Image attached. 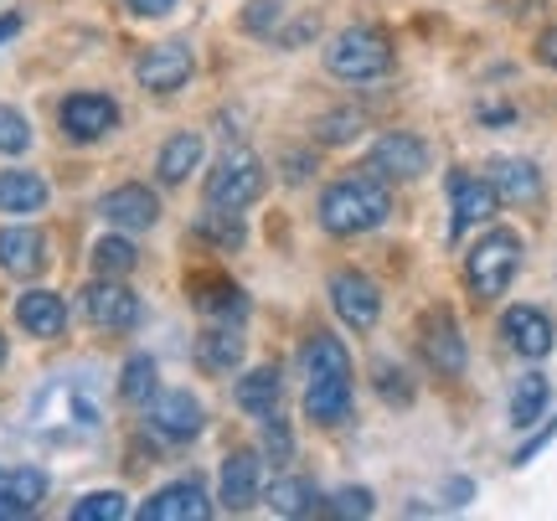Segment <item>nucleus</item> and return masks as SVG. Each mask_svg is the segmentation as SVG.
<instances>
[{"label": "nucleus", "instance_id": "f257e3e1", "mask_svg": "<svg viewBox=\"0 0 557 521\" xmlns=\"http://www.w3.org/2000/svg\"><path fill=\"white\" fill-rule=\"evenodd\" d=\"M393 218V191L387 181L372 176V171H357V176H341L336 186H325L320 197V227L331 238H357V233H372Z\"/></svg>", "mask_w": 557, "mask_h": 521}, {"label": "nucleus", "instance_id": "f03ea898", "mask_svg": "<svg viewBox=\"0 0 557 521\" xmlns=\"http://www.w3.org/2000/svg\"><path fill=\"white\" fill-rule=\"evenodd\" d=\"M305 413L320 423V429H336V423L351 419V357L336 336H320L305 346Z\"/></svg>", "mask_w": 557, "mask_h": 521}, {"label": "nucleus", "instance_id": "7ed1b4c3", "mask_svg": "<svg viewBox=\"0 0 557 521\" xmlns=\"http://www.w3.org/2000/svg\"><path fill=\"white\" fill-rule=\"evenodd\" d=\"M325 67L341 83H377L393 73V41L377 26H346L325 47Z\"/></svg>", "mask_w": 557, "mask_h": 521}, {"label": "nucleus", "instance_id": "20e7f679", "mask_svg": "<svg viewBox=\"0 0 557 521\" xmlns=\"http://www.w3.org/2000/svg\"><path fill=\"white\" fill-rule=\"evenodd\" d=\"M521 269V233L491 227L485 238L465 253V284L475 289V300H500Z\"/></svg>", "mask_w": 557, "mask_h": 521}, {"label": "nucleus", "instance_id": "39448f33", "mask_svg": "<svg viewBox=\"0 0 557 521\" xmlns=\"http://www.w3.org/2000/svg\"><path fill=\"white\" fill-rule=\"evenodd\" d=\"M263 161L253 150H227L212 176H207V207H222V212H243L263 197Z\"/></svg>", "mask_w": 557, "mask_h": 521}, {"label": "nucleus", "instance_id": "423d86ee", "mask_svg": "<svg viewBox=\"0 0 557 521\" xmlns=\"http://www.w3.org/2000/svg\"><path fill=\"white\" fill-rule=\"evenodd\" d=\"M83 315H88V325H99V331H135L139 325V295L135 289H124L120 280H109V274H99V280L83 289Z\"/></svg>", "mask_w": 557, "mask_h": 521}, {"label": "nucleus", "instance_id": "0eeeda50", "mask_svg": "<svg viewBox=\"0 0 557 521\" xmlns=\"http://www.w3.org/2000/svg\"><path fill=\"white\" fill-rule=\"evenodd\" d=\"M367 171L382 181H418L429 171V145L408 135V129H393V135H382L372 145V156H367Z\"/></svg>", "mask_w": 557, "mask_h": 521}, {"label": "nucleus", "instance_id": "6e6552de", "mask_svg": "<svg viewBox=\"0 0 557 521\" xmlns=\"http://www.w3.org/2000/svg\"><path fill=\"white\" fill-rule=\"evenodd\" d=\"M500 336H506V346H511L517 357H527V361L553 357V346H557L553 315L537 310V305H511V310L500 315Z\"/></svg>", "mask_w": 557, "mask_h": 521}, {"label": "nucleus", "instance_id": "1a4fd4ad", "mask_svg": "<svg viewBox=\"0 0 557 521\" xmlns=\"http://www.w3.org/2000/svg\"><path fill=\"white\" fill-rule=\"evenodd\" d=\"M331 305H336L341 325H351V331H372L382 315V295L377 284L367 280V274H357V269H341V274H331Z\"/></svg>", "mask_w": 557, "mask_h": 521}, {"label": "nucleus", "instance_id": "9d476101", "mask_svg": "<svg viewBox=\"0 0 557 521\" xmlns=\"http://www.w3.org/2000/svg\"><path fill=\"white\" fill-rule=\"evenodd\" d=\"M145 413H150V429H156L160 439L171 444H186L201 434V423H207V413H201V402L186 393V387H171V393H156V398L145 402Z\"/></svg>", "mask_w": 557, "mask_h": 521}, {"label": "nucleus", "instance_id": "9b49d317", "mask_svg": "<svg viewBox=\"0 0 557 521\" xmlns=\"http://www.w3.org/2000/svg\"><path fill=\"white\" fill-rule=\"evenodd\" d=\"M191 73H197V62H191V47H181V41H160L135 62V78L150 94H176L191 83Z\"/></svg>", "mask_w": 557, "mask_h": 521}, {"label": "nucleus", "instance_id": "f8f14e48", "mask_svg": "<svg viewBox=\"0 0 557 521\" xmlns=\"http://www.w3.org/2000/svg\"><path fill=\"white\" fill-rule=\"evenodd\" d=\"M114 124H120V103L109 99V94H73V99L62 103V135L78 145L103 140Z\"/></svg>", "mask_w": 557, "mask_h": 521}, {"label": "nucleus", "instance_id": "ddd939ff", "mask_svg": "<svg viewBox=\"0 0 557 521\" xmlns=\"http://www.w3.org/2000/svg\"><path fill=\"white\" fill-rule=\"evenodd\" d=\"M263 496V455L259 449H233L222 460V475H218V501L227 511H248V506Z\"/></svg>", "mask_w": 557, "mask_h": 521}, {"label": "nucleus", "instance_id": "4468645a", "mask_svg": "<svg viewBox=\"0 0 557 521\" xmlns=\"http://www.w3.org/2000/svg\"><path fill=\"white\" fill-rule=\"evenodd\" d=\"M99 212H103V222L120 227V233H145V227H156L160 222V201H156L150 186L124 181V186H114V191L99 201Z\"/></svg>", "mask_w": 557, "mask_h": 521}, {"label": "nucleus", "instance_id": "2eb2a0df", "mask_svg": "<svg viewBox=\"0 0 557 521\" xmlns=\"http://www.w3.org/2000/svg\"><path fill=\"white\" fill-rule=\"evenodd\" d=\"M418 346H423V361L434 367L438 377H459L465 372V336H459V325L449 310H434L429 321H423V336H418Z\"/></svg>", "mask_w": 557, "mask_h": 521}, {"label": "nucleus", "instance_id": "dca6fc26", "mask_svg": "<svg viewBox=\"0 0 557 521\" xmlns=\"http://www.w3.org/2000/svg\"><path fill=\"white\" fill-rule=\"evenodd\" d=\"M449 207H455V227H449V233L459 238L465 227L496 218L500 197H496V186H491L485 176H475V171H455V176H449Z\"/></svg>", "mask_w": 557, "mask_h": 521}, {"label": "nucleus", "instance_id": "f3484780", "mask_svg": "<svg viewBox=\"0 0 557 521\" xmlns=\"http://www.w3.org/2000/svg\"><path fill=\"white\" fill-rule=\"evenodd\" d=\"M0 269L16 274V280H37L41 269H47V233L26 227V222L0 227Z\"/></svg>", "mask_w": 557, "mask_h": 521}, {"label": "nucleus", "instance_id": "a211bd4d", "mask_svg": "<svg viewBox=\"0 0 557 521\" xmlns=\"http://www.w3.org/2000/svg\"><path fill=\"white\" fill-rule=\"evenodd\" d=\"M212 517V501H207V491L201 481H176L156 491L150 501L139 506V521H207Z\"/></svg>", "mask_w": 557, "mask_h": 521}, {"label": "nucleus", "instance_id": "6ab92c4d", "mask_svg": "<svg viewBox=\"0 0 557 521\" xmlns=\"http://www.w3.org/2000/svg\"><path fill=\"white\" fill-rule=\"evenodd\" d=\"M16 325L26 336H37V342H58L67 331V305L52 289H26L16 300Z\"/></svg>", "mask_w": 557, "mask_h": 521}, {"label": "nucleus", "instance_id": "aec40b11", "mask_svg": "<svg viewBox=\"0 0 557 521\" xmlns=\"http://www.w3.org/2000/svg\"><path fill=\"white\" fill-rule=\"evenodd\" d=\"M485 181H491L496 197L511 201V207H532V201L542 197V171L532 161H517V156H500V161L485 171Z\"/></svg>", "mask_w": 557, "mask_h": 521}, {"label": "nucleus", "instance_id": "412c9836", "mask_svg": "<svg viewBox=\"0 0 557 521\" xmlns=\"http://www.w3.org/2000/svg\"><path fill=\"white\" fill-rule=\"evenodd\" d=\"M278 393H284L278 367H253V372H248V377H238V387H233L238 408H243V413H253V419H269V413H278Z\"/></svg>", "mask_w": 557, "mask_h": 521}, {"label": "nucleus", "instance_id": "4be33fe9", "mask_svg": "<svg viewBox=\"0 0 557 521\" xmlns=\"http://www.w3.org/2000/svg\"><path fill=\"white\" fill-rule=\"evenodd\" d=\"M41 207H47V181L37 171H0V212L26 218V212H41Z\"/></svg>", "mask_w": 557, "mask_h": 521}, {"label": "nucleus", "instance_id": "5701e85b", "mask_svg": "<svg viewBox=\"0 0 557 521\" xmlns=\"http://www.w3.org/2000/svg\"><path fill=\"white\" fill-rule=\"evenodd\" d=\"M197 361H201V372H218V377L238 372L243 367V336L233 331V325H212V331L197 342Z\"/></svg>", "mask_w": 557, "mask_h": 521}, {"label": "nucleus", "instance_id": "b1692460", "mask_svg": "<svg viewBox=\"0 0 557 521\" xmlns=\"http://www.w3.org/2000/svg\"><path fill=\"white\" fill-rule=\"evenodd\" d=\"M201 150H207V145H201V135H191V129H186V135H171L165 150H160V161H156L160 181H165V186H181V181L201 165Z\"/></svg>", "mask_w": 557, "mask_h": 521}, {"label": "nucleus", "instance_id": "393cba45", "mask_svg": "<svg viewBox=\"0 0 557 521\" xmlns=\"http://www.w3.org/2000/svg\"><path fill=\"white\" fill-rule=\"evenodd\" d=\"M263 501H269L274 517H310V511L320 506V496L305 475H278V481L263 491Z\"/></svg>", "mask_w": 557, "mask_h": 521}, {"label": "nucleus", "instance_id": "a878e982", "mask_svg": "<svg viewBox=\"0 0 557 521\" xmlns=\"http://www.w3.org/2000/svg\"><path fill=\"white\" fill-rule=\"evenodd\" d=\"M191 300H197V310L218 315V321H243V315H248L243 289L238 284H227V280H197L191 284Z\"/></svg>", "mask_w": 557, "mask_h": 521}, {"label": "nucleus", "instance_id": "bb28decb", "mask_svg": "<svg viewBox=\"0 0 557 521\" xmlns=\"http://www.w3.org/2000/svg\"><path fill=\"white\" fill-rule=\"evenodd\" d=\"M547 402H553V382L542 372H527L511 393V423L517 429H537V419H547Z\"/></svg>", "mask_w": 557, "mask_h": 521}, {"label": "nucleus", "instance_id": "cd10ccee", "mask_svg": "<svg viewBox=\"0 0 557 521\" xmlns=\"http://www.w3.org/2000/svg\"><path fill=\"white\" fill-rule=\"evenodd\" d=\"M197 233L212 243V248H222V253H238L243 238H248V233H243V218H238V212H222V207H212V212L197 222Z\"/></svg>", "mask_w": 557, "mask_h": 521}, {"label": "nucleus", "instance_id": "c85d7f7f", "mask_svg": "<svg viewBox=\"0 0 557 521\" xmlns=\"http://www.w3.org/2000/svg\"><path fill=\"white\" fill-rule=\"evenodd\" d=\"M88 259H94V274L124 280V274H129V269L139 263V253H135V243H129V238H99V243H94V253H88Z\"/></svg>", "mask_w": 557, "mask_h": 521}, {"label": "nucleus", "instance_id": "c756f323", "mask_svg": "<svg viewBox=\"0 0 557 521\" xmlns=\"http://www.w3.org/2000/svg\"><path fill=\"white\" fill-rule=\"evenodd\" d=\"M120 398L124 402H139V408L156 398V361H150V357H129V361H124Z\"/></svg>", "mask_w": 557, "mask_h": 521}, {"label": "nucleus", "instance_id": "7c9ffc66", "mask_svg": "<svg viewBox=\"0 0 557 521\" xmlns=\"http://www.w3.org/2000/svg\"><path fill=\"white\" fill-rule=\"evenodd\" d=\"M367 129V120H361L357 109H336V114H325V120L315 124V140L320 145H351Z\"/></svg>", "mask_w": 557, "mask_h": 521}, {"label": "nucleus", "instance_id": "2f4dec72", "mask_svg": "<svg viewBox=\"0 0 557 521\" xmlns=\"http://www.w3.org/2000/svg\"><path fill=\"white\" fill-rule=\"evenodd\" d=\"M129 506H124L120 491H94V496H83L73 506V521H120Z\"/></svg>", "mask_w": 557, "mask_h": 521}, {"label": "nucleus", "instance_id": "473e14b6", "mask_svg": "<svg viewBox=\"0 0 557 521\" xmlns=\"http://www.w3.org/2000/svg\"><path fill=\"white\" fill-rule=\"evenodd\" d=\"M26 145H32V124H26V114L11 109V103H0V156H21Z\"/></svg>", "mask_w": 557, "mask_h": 521}, {"label": "nucleus", "instance_id": "72a5a7b5", "mask_svg": "<svg viewBox=\"0 0 557 521\" xmlns=\"http://www.w3.org/2000/svg\"><path fill=\"white\" fill-rule=\"evenodd\" d=\"M278 21H284V5H278V0H248V11H243V26H248L253 37H274Z\"/></svg>", "mask_w": 557, "mask_h": 521}, {"label": "nucleus", "instance_id": "f704fd0d", "mask_svg": "<svg viewBox=\"0 0 557 521\" xmlns=\"http://www.w3.org/2000/svg\"><path fill=\"white\" fill-rule=\"evenodd\" d=\"M377 387L387 402H413V382L403 377V367H393V361H377Z\"/></svg>", "mask_w": 557, "mask_h": 521}, {"label": "nucleus", "instance_id": "c9c22d12", "mask_svg": "<svg viewBox=\"0 0 557 521\" xmlns=\"http://www.w3.org/2000/svg\"><path fill=\"white\" fill-rule=\"evenodd\" d=\"M325 511H331V517H372V491H351V485H346V491H336V496H331V506H325Z\"/></svg>", "mask_w": 557, "mask_h": 521}, {"label": "nucleus", "instance_id": "e433bc0d", "mask_svg": "<svg viewBox=\"0 0 557 521\" xmlns=\"http://www.w3.org/2000/svg\"><path fill=\"white\" fill-rule=\"evenodd\" d=\"M263 444H269V455H274V460H289L295 439H289V429H284V419H278V413H269V419H263Z\"/></svg>", "mask_w": 557, "mask_h": 521}, {"label": "nucleus", "instance_id": "4c0bfd02", "mask_svg": "<svg viewBox=\"0 0 557 521\" xmlns=\"http://www.w3.org/2000/svg\"><path fill=\"white\" fill-rule=\"evenodd\" d=\"M553 434H557V423H547L542 434H532V439H527V444H521V449H517V464H532V460H537L542 449L553 444Z\"/></svg>", "mask_w": 557, "mask_h": 521}, {"label": "nucleus", "instance_id": "58836bf2", "mask_svg": "<svg viewBox=\"0 0 557 521\" xmlns=\"http://www.w3.org/2000/svg\"><path fill=\"white\" fill-rule=\"evenodd\" d=\"M537 62L557 73V21L547 26V32H542V37H537Z\"/></svg>", "mask_w": 557, "mask_h": 521}, {"label": "nucleus", "instance_id": "ea45409f", "mask_svg": "<svg viewBox=\"0 0 557 521\" xmlns=\"http://www.w3.org/2000/svg\"><path fill=\"white\" fill-rule=\"evenodd\" d=\"M135 16H165V11H176V0H124Z\"/></svg>", "mask_w": 557, "mask_h": 521}, {"label": "nucleus", "instance_id": "a19ab883", "mask_svg": "<svg viewBox=\"0 0 557 521\" xmlns=\"http://www.w3.org/2000/svg\"><path fill=\"white\" fill-rule=\"evenodd\" d=\"M21 517H32V511H26V506H21L16 496H11V491L0 485V521H21Z\"/></svg>", "mask_w": 557, "mask_h": 521}, {"label": "nucleus", "instance_id": "79ce46f5", "mask_svg": "<svg viewBox=\"0 0 557 521\" xmlns=\"http://www.w3.org/2000/svg\"><path fill=\"white\" fill-rule=\"evenodd\" d=\"M284 165H289L284 176H289V181H295V186H299V181L310 176V165H315V156H289V161H284Z\"/></svg>", "mask_w": 557, "mask_h": 521}, {"label": "nucleus", "instance_id": "37998d69", "mask_svg": "<svg viewBox=\"0 0 557 521\" xmlns=\"http://www.w3.org/2000/svg\"><path fill=\"white\" fill-rule=\"evenodd\" d=\"M16 32H21V16H16V11H11V16H0V41H11Z\"/></svg>", "mask_w": 557, "mask_h": 521}, {"label": "nucleus", "instance_id": "c03bdc74", "mask_svg": "<svg viewBox=\"0 0 557 521\" xmlns=\"http://www.w3.org/2000/svg\"><path fill=\"white\" fill-rule=\"evenodd\" d=\"M480 120H485V124H506V120H511V109H480Z\"/></svg>", "mask_w": 557, "mask_h": 521}, {"label": "nucleus", "instance_id": "a18cd8bd", "mask_svg": "<svg viewBox=\"0 0 557 521\" xmlns=\"http://www.w3.org/2000/svg\"><path fill=\"white\" fill-rule=\"evenodd\" d=\"M449 496H455V506H465V501H470V481H455V485H449Z\"/></svg>", "mask_w": 557, "mask_h": 521}, {"label": "nucleus", "instance_id": "49530a36", "mask_svg": "<svg viewBox=\"0 0 557 521\" xmlns=\"http://www.w3.org/2000/svg\"><path fill=\"white\" fill-rule=\"evenodd\" d=\"M0 367H5V336H0Z\"/></svg>", "mask_w": 557, "mask_h": 521}]
</instances>
